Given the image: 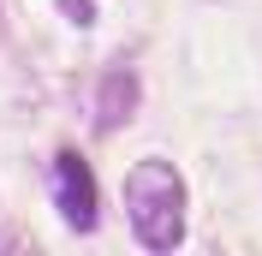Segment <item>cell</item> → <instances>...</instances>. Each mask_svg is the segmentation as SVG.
Here are the masks:
<instances>
[{"label": "cell", "mask_w": 262, "mask_h": 256, "mask_svg": "<svg viewBox=\"0 0 262 256\" xmlns=\"http://www.w3.org/2000/svg\"><path fill=\"white\" fill-rule=\"evenodd\" d=\"M125 215L143 250H173L185 239V179L167 161H137L125 179Z\"/></svg>", "instance_id": "6da1fadb"}, {"label": "cell", "mask_w": 262, "mask_h": 256, "mask_svg": "<svg viewBox=\"0 0 262 256\" xmlns=\"http://www.w3.org/2000/svg\"><path fill=\"white\" fill-rule=\"evenodd\" d=\"M54 203H60V215H66V226H72V232H90V226H96V215H101L96 179H90V161L72 155V149L54 161Z\"/></svg>", "instance_id": "7a4b0ae2"}, {"label": "cell", "mask_w": 262, "mask_h": 256, "mask_svg": "<svg viewBox=\"0 0 262 256\" xmlns=\"http://www.w3.org/2000/svg\"><path fill=\"white\" fill-rule=\"evenodd\" d=\"M101 96H107V108L96 101V119H101L107 131H114V125H125V113L137 108V83H131V72H114V78L101 83Z\"/></svg>", "instance_id": "3957f363"}]
</instances>
